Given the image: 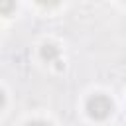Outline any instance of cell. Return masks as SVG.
Instances as JSON below:
<instances>
[{"mask_svg": "<svg viewBox=\"0 0 126 126\" xmlns=\"http://www.w3.org/2000/svg\"><path fill=\"white\" fill-rule=\"evenodd\" d=\"M14 8H16V2L14 0H0V14L8 16V14L14 12Z\"/></svg>", "mask_w": 126, "mask_h": 126, "instance_id": "cell-3", "label": "cell"}, {"mask_svg": "<svg viewBox=\"0 0 126 126\" xmlns=\"http://www.w3.org/2000/svg\"><path fill=\"white\" fill-rule=\"evenodd\" d=\"M26 126H51V124L49 122H43V120H33V122H30Z\"/></svg>", "mask_w": 126, "mask_h": 126, "instance_id": "cell-5", "label": "cell"}, {"mask_svg": "<svg viewBox=\"0 0 126 126\" xmlns=\"http://www.w3.org/2000/svg\"><path fill=\"white\" fill-rule=\"evenodd\" d=\"M87 112L94 120H104L112 112V100L106 94H93L87 100Z\"/></svg>", "mask_w": 126, "mask_h": 126, "instance_id": "cell-1", "label": "cell"}, {"mask_svg": "<svg viewBox=\"0 0 126 126\" xmlns=\"http://www.w3.org/2000/svg\"><path fill=\"white\" fill-rule=\"evenodd\" d=\"M57 55H59V49L55 47V45H51V43H45L43 47H41V57L49 63V61H55L57 59Z\"/></svg>", "mask_w": 126, "mask_h": 126, "instance_id": "cell-2", "label": "cell"}, {"mask_svg": "<svg viewBox=\"0 0 126 126\" xmlns=\"http://www.w3.org/2000/svg\"><path fill=\"white\" fill-rule=\"evenodd\" d=\"M4 102H6V94H4L2 91H0V108L4 106Z\"/></svg>", "mask_w": 126, "mask_h": 126, "instance_id": "cell-6", "label": "cell"}, {"mask_svg": "<svg viewBox=\"0 0 126 126\" xmlns=\"http://www.w3.org/2000/svg\"><path fill=\"white\" fill-rule=\"evenodd\" d=\"M41 6H55V4H59L61 0H37Z\"/></svg>", "mask_w": 126, "mask_h": 126, "instance_id": "cell-4", "label": "cell"}]
</instances>
